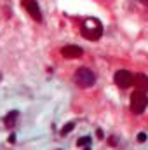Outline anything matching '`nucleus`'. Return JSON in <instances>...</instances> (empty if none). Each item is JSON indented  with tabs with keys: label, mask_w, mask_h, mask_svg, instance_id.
<instances>
[{
	"label": "nucleus",
	"mask_w": 148,
	"mask_h": 150,
	"mask_svg": "<svg viewBox=\"0 0 148 150\" xmlns=\"http://www.w3.org/2000/svg\"><path fill=\"white\" fill-rule=\"evenodd\" d=\"M80 33L87 40H92V42L99 40L103 37V23L96 17H87V19H84V23L80 26Z\"/></svg>",
	"instance_id": "1"
},
{
	"label": "nucleus",
	"mask_w": 148,
	"mask_h": 150,
	"mask_svg": "<svg viewBox=\"0 0 148 150\" xmlns=\"http://www.w3.org/2000/svg\"><path fill=\"white\" fill-rule=\"evenodd\" d=\"M73 82L78 85V87L82 89H87V87H92V85L96 84V73L86 67H82L78 70H75L73 73Z\"/></svg>",
	"instance_id": "2"
},
{
	"label": "nucleus",
	"mask_w": 148,
	"mask_h": 150,
	"mask_svg": "<svg viewBox=\"0 0 148 150\" xmlns=\"http://www.w3.org/2000/svg\"><path fill=\"white\" fill-rule=\"evenodd\" d=\"M146 106H148V96L136 89L133 94H131V112L133 114H143L146 110Z\"/></svg>",
	"instance_id": "3"
},
{
	"label": "nucleus",
	"mask_w": 148,
	"mask_h": 150,
	"mask_svg": "<svg viewBox=\"0 0 148 150\" xmlns=\"http://www.w3.org/2000/svg\"><path fill=\"white\" fill-rule=\"evenodd\" d=\"M113 82L119 85L120 89H127L134 84V75L127 70H117L113 75Z\"/></svg>",
	"instance_id": "4"
},
{
	"label": "nucleus",
	"mask_w": 148,
	"mask_h": 150,
	"mask_svg": "<svg viewBox=\"0 0 148 150\" xmlns=\"http://www.w3.org/2000/svg\"><path fill=\"white\" fill-rule=\"evenodd\" d=\"M21 5L37 23H42V11H40V5L37 4V0H21Z\"/></svg>",
	"instance_id": "5"
},
{
	"label": "nucleus",
	"mask_w": 148,
	"mask_h": 150,
	"mask_svg": "<svg viewBox=\"0 0 148 150\" xmlns=\"http://www.w3.org/2000/svg\"><path fill=\"white\" fill-rule=\"evenodd\" d=\"M84 54V49L80 47V46H73V44H70V46H65L61 49V56L63 58H68V59H75V58H80Z\"/></svg>",
	"instance_id": "6"
},
{
	"label": "nucleus",
	"mask_w": 148,
	"mask_h": 150,
	"mask_svg": "<svg viewBox=\"0 0 148 150\" xmlns=\"http://www.w3.org/2000/svg\"><path fill=\"white\" fill-rule=\"evenodd\" d=\"M134 85H136V89L146 93L148 91V75H145V73L134 75Z\"/></svg>",
	"instance_id": "7"
},
{
	"label": "nucleus",
	"mask_w": 148,
	"mask_h": 150,
	"mask_svg": "<svg viewBox=\"0 0 148 150\" xmlns=\"http://www.w3.org/2000/svg\"><path fill=\"white\" fill-rule=\"evenodd\" d=\"M17 117H19V112H16V110L11 112V114L5 117V126H7V127H12V126L16 124V119H17Z\"/></svg>",
	"instance_id": "8"
},
{
	"label": "nucleus",
	"mask_w": 148,
	"mask_h": 150,
	"mask_svg": "<svg viewBox=\"0 0 148 150\" xmlns=\"http://www.w3.org/2000/svg\"><path fill=\"white\" fill-rule=\"evenodd\" d=\"M73 127H75V124H73V122H68V124H66V126L61 129V135H63V136H66V135H68V133L73 129Z\"/></svg>",
	"instance_id": "9"
},
{
	"label": "nucleus",
	"mask_w": 148,
	"mask_h": 150,
	"mask_svg": "<svg viewBox=\"0 0 148 150\" xmlns=\"http://www.w3.org/2000/svg\"><path fill=\"white\" fill-rule=\"evenodd\" d=\"M89 143H91V138H89V136H84V138H80V140L77 141V145H78V147H84V145H89Z\"/></svg>",
	"instance_id": "10"
},
{
	"label": "nucleus",
	"mask_w": 148,
	"mask_h": 150,
	"mask_svg": "<svg viewBox=\"0 0 148 150\" xmlns=\"http://www.w3.org/2000/svg\"><path fill=\"white\" fill-rule=\"evenodd\" d=\"M136 140H138L139 143H143V141H146V133H138V136H136Z\"/></svg>",
	"instance_id": "11"
},
{
	"label": "nucleus",
	"mask_w": 148,
	"mask_h": 150,
	"mask_svg": "<svg viewBox=\"0 0 148 150\" xmlns=\"http://www.w3.org/2000/svg\"><path fill=\"white\" fill-rule=\"evenodd\" d=\"M141 4H145V5H148V0H139Z\"/></svg>",
	"instance_id": "12"
}]
</instances>
